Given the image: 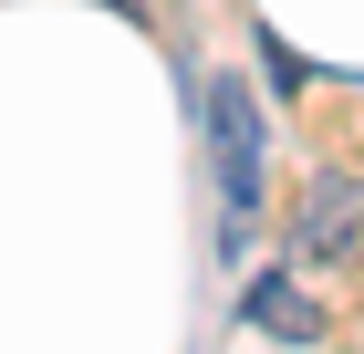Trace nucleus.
Wrapping results in <instances>:
<instances>
[{
  "mask_svg": "<svg viewBox=\"0 0 364 354\" xmlns=\"http://www.w3.org/2000/svg\"><path fill=\"white\" fill-rule=\"evenodd\" d=\"M260 63H271V83H302V73H312V63L291 53V42H271V31H260Z\"/></svg>",
  "mask_w": 364,
  "mask_h": 354,
  "instance_id": "4",
  "label": "nucleus"
},
{
  "mask_svg": "<svg viewBox=\"0 0 364 354\" xmlns=\"http://www.w3.org/2000/svg\"><path fill=\"white\" fill-rule=\"evenodd\" d=\"M208 146H219V250H250V229H260V105L240 73L208 83Z\"/></svg>",
  "mask_w": 364,
  "mask_h": 354,
  "instance_id": "1",
  "label": "nucleus"
},
{
  "mask_svg": "<svg viewBox=\"0 0 364 354\" xmlns=\"http://www.w3.org/2000/svg\"><path fill=\"white\" fill-rule=\"evenodd\" d=\"M250 323H260V333H291V344H323V313H312V302L291 292V271L250 281Z\"/></svg>",
  "mask_w": 364,
  "mask_h": 354,
  "instance_id": "3",
  "label": "nucleus"
},
{
  "mask_svg": "<svg viewBox=\"0 0 364 354\" xmlns=\"http://www.w3.org/2000/svg\"><path fill=\"white\" fill-rule=\"evenodd\" d=\"M105 11H125V21H146V0H105Z\"/></svg>",
  "mask_w": 364,
  "mask_h": 354,
  "instance_id": "5",
  "label": "nucleus"
},
{
  "mask_svg": "<svg viewBox=\"0 0 364 354\" xmlns=\"http://www.w3.org/2000/svg\"><path fill=\"white\" fill-rule=\"evenodd\" d=\"M291 250L323 261V271H354L364 261V177L354 167H323V177L291 198Z\"/></svg>",
  "mask_w": 364,
  "mask_h": 354,
  "instance_id": "2",
  "label": "nucleus"
}]
</instances>
